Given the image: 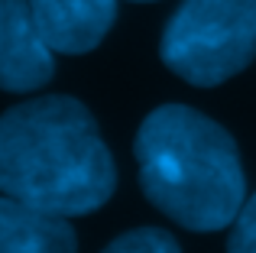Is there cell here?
<instances>
[{
    "mask_svg": "<svg viewBox=\"0 0 256 253\" xmlns=\"http://www.w3.org/2000/svg\"><path fill=\"white\" fill-rule=\"evenodd\" d=\"M117 166L94 114L68 94L32 98L0 114V192L65 218L104 208Z\"/></svg>",
    "mask_w": 256,
    "mask_h": 253,
    "instance_id": "1",
    "label": "cell"
},
{
    "mask_svg": "<svg viewBox=\"0 0 256 253\" xmlns=\"http://www.w3.org/2000/svg\"><path fill=\"white\" fill-rule=\"evenodd\" d=\"M140 188L178 228L224 230L246 202V176L234 136L218 120L185 104H162L140 124Z\"/></svg>",
    "mask_w": 256,
    "mask_h": 253,
    "instance_id": "2",
    "label": "cell"
},
{
    "mask_svg": "<svg viewBox=\"0 0 256 253\" xmlns=\"http://www.w3.org/2000/svg\"><path fill=\"white\" fill-rule=\"evenodd\" d=\"M162 65L194 88H214L256 58V0H182L159 39Z\"/></svg>",
    "mask_w": 256,
    "mask_h": 253,
    "instance_id": "3",
    "label": "cell"
},
{
    "mask_svg": "<svg viewBox=\"0 0 256 253\" xmlns=\"http://www.w3.org/2000/svg\"><path fill=\"white\" fill-rule=\"evenodd\" d=\"M56 49L46 42L30 0H0V91L30 94L52 82Z\"/></svg>",
    "mask_w": 256,
    "mask_h": 253,
    "instance_id": "4",
    "label": "cell"
},
{
    "mask_svg": "<svg viewBox=\"0 0 256 253\" xmlns=\"http://www.w3.org/2000/svg\"><path fill=\"white\" fill-rule=\"evenodd\" d=\"M46 42L65 56L98 49L117 20V0H30Z\"/></svg>",
    "mask_w": 256,
    "mask_h": 253,
    "instance_id": "5",
    "label": "cell"
},
{
    "mask_svg": "<svg viewBox=\"0 0 256 253\" xmlns=\"http://www.w3.org/2000/svg\"><path fill=\"white\" fill-rule=\"evenodd\" d=\"M0 253H78L72 221L0 192Z\"/></svg>",
    "mask_w": 256,
    "mask_h": 253,
    "instance_id": "6",
    "label": "cell"
},
{
    "mask_svg": "<svg viewBox=\"0 0 256 253\" xmlns=\"http://www.w3.org/2000/svg\"><path fill=\"white\" fill-rule=\"evenodd\" d=\"M100 253H182V247L162 228H133L110 240Z\"/></svg>",
    "mask_w": 256,
    "mask_h": 253,
    "instance_id": "7",
    "label": "cell"
},
{
    "mask_svg": "<svg viewBox=\"0 0 256 253\" xmlns=\"http://www.w3.org/2000/svg\"><path fill=\"white\" fill-rule=\"evenodd\" d=\"M227 253H256V192L244 202L240 214L230 224Z\"/></svg>",
    "mask_w": 256,
    "mask_h": 253,
    "instance_id": "8",
    "label": "cell"
},
{
    "mask_svg": "<svg viewBox=\"0 0 256 253\" xmlns=\"http://www.w3.org/2000/svg\"><path fill=\"white\" fill-rule=\"evenodd\" d=\"M133 4H152V0H133Z\"/></svg>",
    "mask_w": 256,
    "mask_h": 253,
    "instance_id": "9",
    "label": "cell"
}]
</instances>
